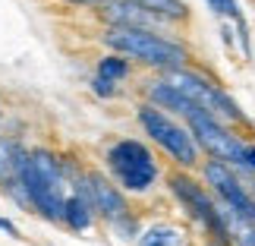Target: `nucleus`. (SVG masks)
Here are the masks:
<instances>
[{"label": "nucleus", "mask_w": 255, "mask_h": 246, "mask_svg": "<svg viewBox=\"0 0 255 246\" xmlns=\"http://www.w3.org/2000/svg\"><path fill=\"white\" fill-rule=\"evenodd\" d=\"M6 164L13 174V186L19 199L28 202L32 209L47 221H63L66 196H70V180L63 174V161L47 149H19L6 145Z\"/></svg>", "instance_id": "nucleus-1"}, {"label": "nucleus", "mask_w": 255, "mask_h": 246, "mask_svg": "<svg viewBox=\"0 0 255 246\" xmlns=\"http://www.w3.org/2000/svg\"><path fill=\"white\" fill-rule=\"evenodd\" d=\"M101 44L107 51H117L129 60L148 66L154 73H167L176 66H189V47L180 38L151 32V28H132V25H104Z\"/></svg>", "instance_id": "nucleus-2"}, {"label": "nucleus", "mask_w": 255, "mask_h": 246, "mask_svg": "<svg viewBox=\"0 0 255 246\" xmlns=\"http://www.w3.org/2000/svg\"><path fill=\"white\" fill-rule=\"evenodd\" d=\"M135 120H139V126L145 130V136H148L176 167L192 171V167L202 164V149H199V142H195L192 130L186 123H180L173 114L161 111V107L151 104V101H145V104L135 107Z\"/></svg>", "instance_id": "nucleus-3"}, {"label": "nucleus", "mask_w": 255, "mask_h": 246, "mask_svg": "<svg viewBox=\"0 0 255 246\" xmlns=\"http://www.w3.org/2000/svg\"><path fill=\"white\" fill-rule=\"evenodd\" d=\"M167 183H170V193L176 196V202L186 209V215L205 231L208 243L211 246H230L227 221H224V212H221L218 199L208 193V186L199 183L189 171H183V167L167 177Z\"/></svg>", "instance_id": "nucleus-4"}, {"label": "nucleus", "mask_w": 255, "mask_h": 246, "mask_svg": "<svg viewBox=\"0 0 255 246\" xmlns=\"http://www.w3.org/2000/svg\"><path fill=\"white\" fill-rule=\"evenodd\" d=\"M114 180L126 193H148L161 177V164L142 139H117L104 155Z\"/></svg>", "instance_id": "nucleus-5"}, {"label": "nucleus", "mask_w": 255, "mask_h": 246, "mask_svg": "<svg viewBox=\"0 0 255 246\" xmlns=\"http://www.w3.org/2000/svg\"><path fill=\"white\" fill-rule=\"evenodd\" d=\"M167 82H173L180 92L195 101L202 107V111L214 114L218 120L230 123V126H249V117L240 111V104L233 101V98L224 92V88L211 79V76H205L202 70H192V66H176V70H167L161 73Z\"/></svg>", "instance_id": "nucleus-6"}, {"label": "nucleus", "mask_w": 255, "mask_h": 246, "mask_svg": "<svg viewBox=\"0 0 255 246\" xmlns=\"http://www.w3.org/2000/svg\"><path fill=\"white\" fill-rule=\"evenodd\" d=\"M186 126L192 130L195 142H199V149L208 155V158H221L233 164L240 174H252L246 167V152H249V142L243 139V136L233 130L230 123L218 120L214 114L202 111V107H195V111L186 117Z\"/></svg>", "instance_id": "nucleus-7"}, {"label": "nucleus", "mask_w": 255, "mask_h": 246, "mask_svg": "<svg viewBox=\"0 0 255 246\" xmlns=\"http://www.w3.org/2000/svg\"><path fill=\"white\" fill-rule=\"evenodd\" d=\"M202 177H205V186H211V196L227 212L255 221V186L246 183V177H255V174H240L227 161L208 158L202 161Z\"/></svg>", "instance_id": "nucleus-8"}, {"label": "nucleus", "mask_w": 255, "mask_h": 246, "mask_svg": "<svg viewBox=\"0 0 255 246\" xmlns=\"http://www.w3.org/2000/svg\"><path fill=\"white\" fill-rule=\"evenodd\" d=\"M85 186H88V196H92L95 212L101 215V218L111 224L123 240H135V237H139V218L132 215L123 190L111 180V177H104L101 171H88L85 174Z\"/></svg>", "instance_id": "nucleus-9"}, {"label": "nucleus", "mask_w": 255, "mask_h": 246, "mask_svg": "<svg viewBox=\"0 0 255 246\" xmlns=\"http://www.w3.org/2000/svg\"><path fill=\"white\" fill-rule=\"evenodd\" d=\"M142 92H145V101L158 104L161 111H167V114H173V117H180V120H186V117H189L195 107H199L195 101H189V98H186L173 82L164 79V76H158V79H148Z\"/></svg>", "instance_id": "nucleus-10"}, {"label": "nucleus", "mask_w": 255, "mask_h": 246, "mask_svg": "<svg viewBox=\"0 0 255 246\" xmlns=\"http://www.w3.org/2000/svg\"><path fill=\"white\" fill-rule=\"evenodd\" d=\"M98 218V212H95V205H92V196H88V186H85V174L76 180L73 186V193L66 196V209H63V224L70 231H88L95 224Z\"/></svg>", "instance_id": "nucleus-11"}, {"label": "nucleus", "mask_w": 255, "mask_h": 246, "mask_svg": "<svg viewBox=\"0 0 255 246\" xmlns=\"http://www.w3.org/2000/svg\"><path fill=\"white\" fill-rule=\"evenodd\" d=\"M139 246H186V234L176 224H151L139 234Z\"/></svg>", "instance_id": "nucleus-12"}, {"label": "nucleus", "mask_w": 255, "mask_h": 246, "mask_svg": "<svg viewBox=\"0 0 255 246\" xmlns=\"http://www.w3.org/2000/svg\"><path fill=\"white\" fill-rule=\"evenodd\" d=\"M221 205V202H218ZM224 212V221H227V234H230V246H255V221L249 218H240V215L227 212L221 205Z\"/></svg>", "instance_id": "nucleus-13"}, {"label": "nucleus", "mask_w": 255, "mask_h": 246, "mask_svg": "<svg viewBox=\"0 0 255 246\" xmlns=\"http://www.w3.org/2000/svg\"><path fill=\"white\" fill-rule=\"evenodd\" d=\"M98 76H104V79H114V82H123V79H129L132 76V60L129 57H123V54H104L101 60H98Z\"/></svg>", "instance_id": "nucleus-14"}, {"label": "nucleus", "mask_w": 255, "mask_h": 246, "mask_svg": "<svg viewBox=\"0 0 255 246\" xmlns=\"http://www.w3.org/2000/svg\"><path fill=\"white\" fill-rule=\"evenodd\" d=\"M208 6H211V13H214V16L230 19V22H243V19H246L237 0H208Z\"/></svg>", "instance_id": "nucleus-15"}, {"label": "nucleus", "mask_w": 255, "mask_h": 246, "mask_svg": "<svg viewBox=\"0 0 255 246\" xmlns=\"http://www.w3.org/2000/svg\"><path fill=\"white\" fill-rule=\"evenodd\" d=\"M88 88H92V95L104 98V101H107V98H117V95H120V85H117L114 79H104V76H98V73H95V79L88 82Z\"/></svg>", "instance_id": "nucleus-16"}, {"label": "nucleus", "mask_w": 255, "mask_h": 246, "mask_svg": "<svg viewBox=\"0 0 255 246\" xmlns=\"http://www.w3.org/2000/svg\"><path fill=\"white\" fill-rule=\"evenodd\" d=\"M60 3H70V6H88V9H98L104 0H60Z\"/></svg>", "instance_id": "nucleus-17"}, {"label": "nucleus", "mask_w": 255, "mask_h": 246, "mask_svg": "<svg viewBox=\"0 0 255 246\" xmlns=\"http://www.w3.org/2000/svg\"><path fill=\"white\" fill-rule=\"evenodd\" d=\"M0 231H3V234H9V237H19L16 224H13V221H6V218H0Z\"/></svg>", "instance_id": "nucleus-18"}, {"label": "nucleus", "mask_w": 255, "mask_h": 246, "mask_svg": "<svg viewBox=\"0 0 255 246\" xmlns=\"http://www.w3.org/2000/svg\"><path fill=\"white\" fill-rule=\"evenodd\" d=\"M246 167L255 174V142H249V152H246Z\"/></svg>", "instance_id": "nucleus-19"}]
</instances>
